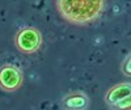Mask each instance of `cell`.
I'll return each mask as SVG.
<instances>
[{
	"instance_id": "obj_6",
	"label": "cell",
	"mask_w": 131,
	"mask_h": 110,
	"mask_svg": "<svg viewBox=\"0 0 131 110\" xmlns=\"http://www.w3.org/2000/svg\"><path fill=\"white\" fill-rule=\"evenodd\" d=\"M130 63H131V59H130V54L127 55V58L123 60V63H122V73L125 75V76H127V78H130L131 76V67H130Z\"/></svg>"
},
{
	"instance_id": "obj_1",
	"label": "cell",
	"mask_w": 131,
	"mask_h": 110,
	"mask_svg": "<svg viewBox=\"0 0 131 110\" xmlns=\"http://www.w3.org/2000/svg\"><path fill=\"white\" fill-rule=\"evenodd\" d=\"M59 16L75 26H88L101 18L106 0H55Z\"/></svg>"
},
{
	"instance_id": "obj_2",
	"label": "cell",
	"mask_w": 131,
	"mask_h": 110,
	"mask_svg": "<svg viewBox=\"0 0 131 110\" xmlns=\"http://www.w3.org/2000/svg\"><path fill=\"white\" fill-rule=\"evenodd\" d=\"M43 43L42 33L34 26H25L20 29L15 36V46L18 51L24 54L37 52Z\"/></svg>"
},
{
	"instance_id": "obj_5",
	"label": "cell",
	"mask_w": 131,
	"mask_h": 110,
	"mask_svg": "<svg viewBox=\"0 0 131 110\" xmlns=\"http://www.w3.org/2000/svg\"><path fill=\"white\" fill-rule=\"evenodd\" d=\"M89 104H91L89 97L80 91L71 92L62 98L63 110H88Z\"/></svg>"
},
{
	"instance_id": "obj_3",
	"label": "cell",
	"mask_w": 131,
	"mask_h": 110,
	"mask_svg": "<svg viewBox=\"0 0 131 110\" xmlns=\"http://www.w3.org/2000/svg\"><path fill=\"white\" fill-rule=\"evenodd\" d=\"M24 75L17 65L4 64L0 67V88L4 92H16L23 86Z\"/></svg>"
},
{
	"instance_id": "obj_4",
	"label": "cell",
	"mask_w": 131,
	"mask_h": 110,
	"mask_svg": "<svg viewBox=\"0 0 131 110\" xmlns=\"http://www.w3.org/2000/svg\"><path fill=\"white\" fill-rule=\"evenodd\" d=\"M130 97H131V84L128 81H123L109 88L107 92L105 93L104 100L110 107L115 109L121 102L131 100Z\"/></svg>"
}]
</instances>
